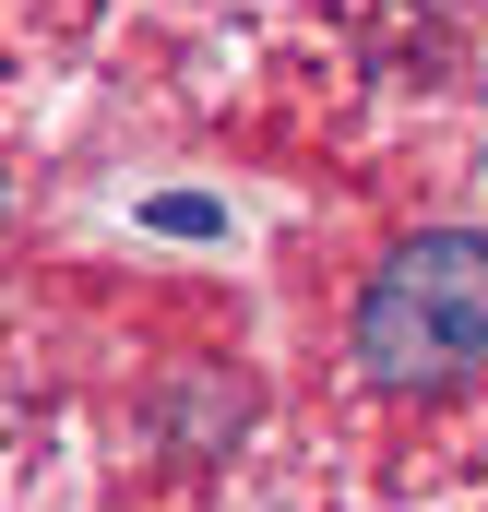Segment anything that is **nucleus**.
Instances as JSON below:
<instances>
[{"label":"nucleus","mask_w":488,"mask_h":512,"mask_svg":"<svg viewBox=\"0 0 488 512\" xmlns=\"http://www.w3.org/2000/svg\"><path fill=\"white\" fill-rule=\"evenodd\" d=\"M346 382L369 405H453L488 382V227L429 215L346 298Z\"/></svg>","instance_id":"f257e3e1"}]
</instances>
